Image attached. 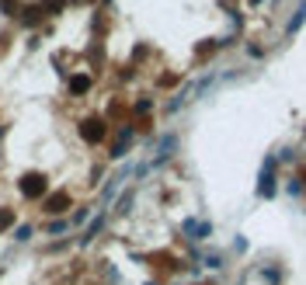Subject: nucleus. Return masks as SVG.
Returning <instances> with one entry per match:
<instances>
[{
  "label": "nucleus",
  "instance_id": "f03ea898",
  "mask_svg": "<svg viewBox=\"0 0 306 285\" xmlns=\"http://www.w3.org/2000/svg\"><path fill=\"white\" fill-rule=\"evenodd\" d=\"M63 205H66V195H56V198H49V202H45V212H59Z\"/></svg>",
  "mask_w": 306,
  "mask_h": 285
},
{
  "label": "nucleus",
  "instance_id": "7ed1b4c3",
  "mask_svg": "<svg viewBox=\"0 0 306 285\" xmlns=\"http://www.w3.org/2000/svg\"><path fill=\"white\" fill-rule=\"evenodd\" d=\"M70 87H73V91H87V76H73Z\"/></svg>",
  "mask_w": 306,
  "mask_h": 285
},
{
  "label": "nucleus",
  "instance_id": "39448f33",
  "mask_svg": "<svg viewBox=\"0 0 306 285\" xmlns=\"http://www.w3.org/2000/svg\"><path fill=\"white\" fill-rule=\"evenodd\" d=\"M63 229H66V223H49V233H53V237H56V233H63Z\"/></svg>",
  "mask_w": 306,
  "mask_h": 285
},
{
  "label": "nucleus",
  "instance_id": "20e7f679",
  "mask_svg": "<svg viewBox=\"0 0 306 285\" xmlns=\"http://www.w3.org/2000/svg\"><path fill=\"white\" fill-rule=\"evenodd\" d=\"M32 237V226H18L14 229V240H28Z\"/></svg>",
  "mask_w": 306,
  "mask_h": 285
},
{
  "label": "nucleus",
  "instance_id": "f257e3e1",
  "mask_svg": "<svg viewBox=\"0 0 306 285\" xmlns=\"http://www.w3.org/2000/svg\"><path fill=\"white\" fill-rule=\"evenodd\" d=\"M42 188H45V181H42V177H35V174H32V177H24V185H21V191H24L28 198L42 195Z\"/></svg>",
  "mask_w": 306,
  "mask_h": 285
}]
</instances>
